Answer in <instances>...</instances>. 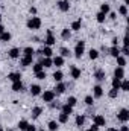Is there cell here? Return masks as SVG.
<instances>
[{"label": "cell", "instance_id": "b9f144b4", "mask_svg": "<svg viewBox=\"0 0 129 131\" xmlns=\"http://www.w3.org/2000/svg\"><path fill=\"white\" fill-rule=\"evenodd\" d=\"M117 95H119V90H117V89H111V90H109V93H108V96H109L111 99L117 98Z\"/></svg>", "mask_w": 129, "mask_h": 131}, {"label": "cell", "instance_id": "836d02e7", "mask_svg": "<svg viewBox=\"0 0 129 131\" xmlns=\"http://www.w3.org/2000/svg\"><path fill=\"white\" fill-rule=\"evenodd\" d=\"M59 52H61V57H62V58H67V57H70V55H71L70 49H67V47H61V50H59Z\"/></svg>", "mask_w": 129, "mask_h": 131}, {"label": "cell", "instance_id": "7a4b0ae2", "mask_svg": "<svg viewBox=\"0 0 129 131\" xmlns=\"http://www.w3.org/2000/svg\"><path fill=\"white\" fill-rule=\"evenodd\" d=\"M41 25H43V21H41V18H40V17H32V18H29V20H28V28H29V29H32V31L40 29V28H41Z\"/></svg>", "mask_w": 129, "mask_h": 131}, {"label": "cell", "instance_id": "be15d7a7", "mask_svg": "<svg viewBox=\"0 0 129 131\" xmlns=\"http://www.w3.org/2000/svg\"><path fill=\"white\" fill-rule=\"evenodd\" d=\"M38 131H44V130H38Z\"/></svg>", "mask_w": 129, "mask_h": 131}, {"label": "cell", "instance_id": "db71d44e", "mask_svg": "<svg viewBox=\"0 0 129 131\" xmlns=\"http://www.w3.org/2000/svg\"><path fill=\"white\" fill-rule=\"evenodd\" d=\"M29 11H31V14H36V8H31V9H29Z\"/></svg>", "mask_w": 129, "mask_h": 131}, {"label": "cell", "instance_id": "5bb4252c", "mask_svg": "<svg viewBox=\"0 0 129 131\" xmlns=\"http://www.w3.org/2000/svg\"><path fill=\"white\" fill-rule=\"evenodd\" d=\"M8 79L15 82V81H21V73L20 72H14V73H9L8 75Z\"/></svg>", "mask_w": 129, "mask_h": 131}, {"label": "cell", "instance_id": "4fadbf2b", "mask_svg": "<svg viewBox=\"0 0 129 131\" xmlns=\"http://www.w3.org/2000/svg\"><path fill=\"white\" fill-rule=\"evenodd\" d=\"M41 55H43V57H47V58H50V57L53 55V50H52V47H50V46H44V47L41 49Z\"/></svg>", "mask_w": 129, "mask_h": 131}, {"label": "cell", "instance_id": "74e56055", "mask_svg": "<svg viewBox=\"0 0 129 131\" xmlns=\"http://www.w3.org/2000/svg\"><path fill=\"white\" fill-rule=\"evenodd\" d=\"M120 79H117V78H114L112 79V82H111V85H112V89H117V90H120Z\"/></svg>", "mask_w": 129, "mask_h": 131}, {"label": "cell", "instance_id": "d6986e66", "mask_svg": "<svg viewBox=\"0 0 129 131\" xmlns=\"http://www.w3.org/2000/svg\"><path fill=\"white\" fill-rule=\"evenodd\" d=\"M8 53H9V57H11L12 60H15V58H18V57H20V49H18V47H12Z\"/></svg>", "mask_w": 129, "mask_h": 131}, {"label": "cell", "instance_id": "7bdbcfd3", "mask_svg": "<svg viewBox=\"0 0 129 131\" xmlns=\"http://www.w3.org/2000/svg\"><path fill=\"white\" fill-rule=\"evenodd\" d=\"M35 76H36V79H46V78H47V75H46V72H44V70H41V72L35 73Z\"/></svg>", "mask_w": 129, "mask_h": 131}, {"label": "cell", "instance_id": "d590c367", "mask_svg": "<svg viewBox=\"0 0 129 131\" xmlns=\"http://www.w3.org/2000/svg\"><path fill=\"white\" fill-rule=\"evenodd\" d=\"M111 11V8H109V5L108 3H103V5H100V12H103V14H108Z\"/></svg>", "mask_w": 129, "mask_h": 131}, {"label": "cell", "instance_id": "6125c7cd", "mask_svg": "<svg viewBox=\"0 0 129 131\" xmlns=\"http://www.w3.org/2000/svg\"><path fill=\"white\" fill-rule=\"evenodd\" d=\"M0 21H2V15H0Z\"/></svg>", "mask_w": 129, "mask_h": 131}, {"label": "cell", "instance_id": "f546056e", "mask_svg": "<svg viewBox=\"0 0 129 131\" xmlns=\"http://www.w3.org/2000/svg\"><path fill=\"white\" fill-rule=\"evenodd\" d=\"M88 57H90V60H97V58H99V50H96V49H90Z\"/></svg>", "mask_w": 129, "mask_h": 131}, {"label": "cell", "instance_id": "cb8c5ba5", "mask_svg": "<svg viewBox=\"0 0 129 131\" xmlns=\"http://www.w3.org/2000/svg\"><path fill=\"white\" fill-rule=\"evenodd\" d=\"M84 124H85V116L84 114H78L76 116V125L78 127H84Z\"/></svg>", "mask_w": 129, "mask_h": 131}, {"label": "cell", "instance_id": "681fc988", "mask_svg": "<svg viewBox=\"0 0 129 131\" xmlns=\"http://www.w3.org/2000/svg\"><path fill=\"white\" fill-rule=\"evenodd\" d=\"M108 14H109V18H111V20H115V18H117V14H115V12H108Z\"/></svg>", "mask_w": 129, "mask_h": 131}, {"label": "cell", "instance_id": "52a82bcc", "mask_svg": "<svg viewBox=\"0 0 129 131\" xmlns=\"http://www.w3.org/2000/svg\"><path fill=\"white\" fill-rule=\"evenodd\" d=\"M33 63V57H29V55H23L21 60H20V64L23 67H28V66H32Z\"/></svg>", "mask_w": 129, "mask_h": 131}, {"label": "cell", "instance_id": "8992f818", "mask_svg": "<svg viewBox=\"0 0 129 131\" xmlns=\"http://www.w3.org/2000/svg\"><path fill=\"white\" fill-rule=\"evenodd\" d=\"M55 96H56V95H55L53 90H46V92L43 93V101H44V102H52V101L55 99Z\"/></svg>", "mask_w": 129, "mask_h": 131}, {"label": "cell", "instance_id": "f35d334b", "mask_svg": "<svg viewBox=\"0 0 129 131\" xmlns=\"http://www.w3.org/2000/svg\"><path fill=\"white\" fill-rule=\"evenodd\" d=\"M23 53H24V55H29V57H33L35 50H33V47H24V49H23Z\"/></svg>", "mask_w": 129, "mask_h": 131}, {"label": "cell", "instance_id": "484cf974", "mask_svg": "<svg viewBox=\"0 0 129 131\" xmlns=\"http://www.w3.org/2000/svg\"><path fill=\"white\" fill-rule=\"evenodd\" d=\"M81 25H82V20L79 18V20H76V21H73V23H71L70 29H73V31H79V29H81Z\"/></svg>", "mask_w": 129, "mask_h": 131}, {"label": "cell", "instance_id": "e575fe53", "mask_svg": "<svg viewBox=\"0 0 129 131\" xmlns=\"http://www.w3.org/2000/svg\"><path fill=\"white\" fill-rule=\"evenodd\" d=\"M76 102H78V99L74 98V96H70V98L65 101V104H67V105H70V107H74V105H76Z\"/></svg>", "mask_w": 129, "mask_h": 131}, {"label": "cell", "instance_id": "d4e9b609", "mask_svg": "<svg viewBox=\"0 0 129 131\" xmlns=\"http://www.w3.org/2000/svg\"><path fill=\"white\" fill-rule=\"evenodd\" d=\"M11 40V34L8 32V31H5L3 34H0V41H3V43H8Z\"/></svg>", "mask_w": 129, "mask_h": 131}, {"label": "cell", "instance_id": "6f0895ef", "mask_svg": "<svg viewBox=\"0 0 129 131\" xmlns=\"http://www.w3.org/2000/svg\"><path fill=\"white\" fill-rule=\"evenodd\" d=\"M108 131H119L117 128H108Z\"/></svg>", "mask_w": 129, "mask_h": 131}, {"label": "cell", "instance_id": "5b68a950", "mask_svg": "<svg viewBox=\"0 0 129 131\" xmlns=\"http://www.w3.org/2000/svg\"><path fill=\"white\" fill-rule=\"evenodd\" d=\"M93 124H96L97 127H105L106 121H105V117L102 114H96V116H93Z\"/></svg>", "mask_w": 129, "mask_h": 131}, {"label": "cell", "instance_id": "9a60e30c", "mask_svg": "<svg viewBox=\"0 0 129 131\" xmlns=\"http://www.w3.org/2000/svg\"><path fill=\"white\" fill-rule=\"evenodd\" d=\"M56 5H58V8H59L62 12H67V11L70 9V5H68V2H65V0H59Z\"/></svg>", "mask_w": 129, "mask_h": 131}, {"label": "cell", "instance_id": "6da1fadb", "mask_svg": "<svg viewBox=\"0 0 129 131\" xmlns=\"http://www.w3.org/2000/svg\"><path fill=\"white\" fill-rule=\"evenodd\" d=\"M84 52H85V41L79 40V41L76 43V46H74V57L79 60V58H82Z\"/></svg>", "mask_w": 129, "mask_h": 131}, {"label": "cell", "instance_id": "4316f807", "mask_svg": "<svg viewBox=\"0 0 129 131\" xmlns=\"http://www.w3.org/2000/svg\"><path fill=\"white\" fill-rule=\"evenodd\" d=\"M61 111H62V113H65V114H68V116H70V114L73 113V107H70V105H67V104H64V105L61 107Z\"/></svg>", "mask_w": 129, "mask_h": 131}, {"label": "cell", "instance_id": "603a6c76", "mask_svg": "<svg viewBox=\"0 0 129 131\" xmlns=\"http://www.w3.org/2000/svg\"><path fill=\"white\" fill-rule=\"evenodd\" d=\"M62 78H64V73H62L61 70H56V72L53 73V79H55L56 82H61V81H62Z\"/></svg>", "mask_w": 129, "mask_h": 131}, {"label": "cell", "instance_id": "ba28073f", "mask_svg": "<svg viewBox=\"0 0 129 131\" xmlns=\"http://www.w3.org/2000/svg\"><path fill=\"white\" fill-rule=\"evenodd\" d=\"M70 73H71V78L73 79H79L81 78V69L76 67V66H71L70 67Z\"/></svg>", "mask_w": 129, "mask_h": 131}, {"label": "cell", "instance_id": "ffe728a7", "mask_svg": "<svg viewBox=\"0 0 129 131\" xmlns=\"http://www.w3.org/2000/svg\"><path fill=\"white\" fill-rule=\"evenodd\" d=\"M52 61H53V66H56V67H62V66H64V58H62L61 55L52 58Z\"/></svg>", "mask_w": 129, "mask_h": 131}, {"label": "cell", "instance_id": "9c48e42d", "mask_svg": "<svg viewBox=\"0 0 129 131\" xmlns=\"http://www.w3.org/2000/svg\"><path fill=\"white\" fill-rule=\"evenodd\" d=\"M114 78H117V79H125V69L123 67H115V70H114Z\"/></svg>", "mask_w": 129, "mask_h": 131}, {"label": "cell", "instance_id": "7c38bea8", "mask_svg": "<svg viewBox=\"0 0 129 131\" xmlns=\"http://www.w3.org/2000/svg\"><path fill=\"white\" fill-rule=\"evenodd\" d=\"M65 89H67V85H65L64 82H58L56 87H55V95H62L65 92Z\"/></svg>", "mask_w": 129, "mask_h": 131}, {"label": "cell", "instance_id": "11a10c76", "mask_svg": "<svg viewBox=\"0 0 129 131\" xmlns=\"http://www.w3.org/2000/svg\"><path fill=\"white\" fill-rule=\"evenodd\" d=\"M123 44L128 47V37H125V38H123Z\"/></svg>", "mask_w": 129, "mask_h": 131}, {"label": "cell", "instance_id": "30bf717a", "mask_svg": "<svg viewBox=\"0 0 129 131\" xmlns=\"http://www.w3.org/2000/svg\"><path fill=\"white\" fill-rule=\"evenodd\" d=\"M102 96H103V89L100 85H94L93 87V98L99 99V98H102Z\"/></svg>", "mask_w": 129, "mask_h": 131}, {"label": "cell", "instance_id": "9f6ffc18", "mask_svg": "<svg viewBox=\"0 0 129 131\" xmlns=\"http://www.w3.org/2000/svg\"><path fill=\"white\" fill-rule=\"evenodd\" d=\"M5 32V28H3V25H0V34Z\"/></svg>", "mask_w": 129, "mask_h": 131}, {"label": "cell", "instance_id": "ac0fdd59", "mask_svg": "<svg viewBox=\"0 0 129 131\" xmlns=\"http://www.w3.org/2000/svg\"><path fill=\"white\" fill-rule=\"evenodd\" d=\"M108 52H109V55H111V57L117 58V57L120 55V47H119V46H112L111 49H108Z\"/></svg>", "mask_w": 129, "mask_h": 131}, {"label": "cell", "instance_id": "ee69618b", "mask_svg": "<svg viewBox=\"0 0 129 131\" xmlns=\"http://www.w3.org/2000/svg\"><path fill=\"white\" fill-rule=\"evenodd\" d=\"M119 12H120L122 15H128V6H125V5H122V6L119 8Z\"/></svg>", "mask_w": 129, "mask_h": 131}, {"label": "cell", "instance_id": "d6a6232c", "mask_svg": "<svg viewBox=\"0 0 129 131\" xmlns=\"http://www.w3.org/2000/svg\"><path fill=\"white\" fill-rule=\"evenodd\" d=\"M117 64H119V67H125L126 66V58L122 57V55H119L117 57Z\"/></svg>", "mask_w": 129, "mask_h": 131}, {"label": "cell", "instance_id": "f6af8a7d", "mask_svg": "<svg viewBox=\"0 0 129 131\" xmlns=\"http://www.w3.org/2000/svg\"><path fill=\"white\" fill-rule=\"evenodd\" d=\"M93 102H94V98H93L91 95L85 96V104H87V105H93Z\"/></svg>", "mask_w": 129, "mask_h": 131}, {"label": "cell", "instance_id": "f5cc1de1", "mask_svg": "<svg viewBox=\"0 0 129 131\" xmlns=\"http://www.w3.org/2000/svg\"><path fill=\"white\" fill-rule=\"evenodd\" d=\"M119 131H129V128L126 127V125H123V127H122V128H120Z\"/></svg>", "mask_w": 129, "mask_h": 131}, {"label": "cell", "instance_id": "94428289", "mask_svg": "<svg viewBox=\"0 0 129 131\" xmlns=\"http://www.w3.org/2000/svg\"><path fill=\"white\" fill-rule=\"evenodd\" d=\"M0 131H3V128H2V127H0Z\"/></svg>", "mask_w": 129, "mask_h": 131}, {"label": "cell", "instance_id": "7dc6e473", "mask_svg": "<svg viewBox=\"0 0 129 131\" xmlns=\"http://www.w3.org/2000/svg\"><path fill=\"white\" fill-rule=\"evenodd\" d=\"M120 53H123V57H128V55H129V50H128V47H126V46H123V47L120 49Z\"/></svg>", "mask_w": 129, "mask_h": 131}, {"label": "cell", "instance_id": "c3c4849f", "mask_svg": "<svg viewBox=\"0 0 129 131\" xmlns=\"http://www.w3.org/2000/svg\"><path fill=\"white\" fill-rule=\"evenodd\" d=\"M24 131H36V128H35L33 125H31V124H29V125L26 127V130H24Z\"/></svg>", "mask_w": 129, "mask_h": 131}, {"label": "cell", "instance_id": "8fae6325", "mask_svg": "<svg viewBox=\"0 0 129 131\" xmlns=\"http://www.w3.org/2000/svg\"><path fill=\"white\" fill-rule=\"evenodd\" d=\"M94 78H96L97 81H105V78H106V75H105V70H102V69H97L96 72H94Z\"/></svg>", "mask_w": 129, "mask_h": 131}, {"label": "cell", "instance_id": "4dcf8cb0", "mask_svg": "<svg viewBox=\"0 0 129 131\" xmlns=\"http://www.w3.org/2000/svg\"><path fill=\"white\" fill-rule=\"evenodd\" d=\"M58 121H59V124H67V122H68V114H65V113L61 111V114H59Z\"/></svg>", "mask_w": 129, "mask_h": 131}, {"label": "cell", "instance_id": "03108f58", "mask_svg": "<svg viewBox=\"0 0 129 131\" xmlns=\"http://www.w3.org/2000/svg\"><path fill=\"white\" fill-rule=\"evenodd\" d=\"M65 2H68V0H65Z\"/></svg>", "mask_w": 129, "mask_h": 131}, {"label": "cell", "instance_id": "f907efd6", "mask_svg": "<svg viewBox=\"0 0 129 131\" xmlns=\"http://www.w3.org/2000/svg\"><path fill=\"white\" fill-rule=\"evenodd\" d=\"M119 44V40H117V37H114L112 38V46H117Z\"/></svg>", "mask_w": 129, "mask_h": 131}, {"label": "cell", "instance_id": "8d00e7d4", "mask_svg": "<svg viewBox=\"0 0 129 131\" xmlns=\"http://www.w3.org/2000/svg\"><path fill=\"white\" fill-rule=\"evenodd\" d=\"M105 18H106V14H103V12H97L96 20L99 21V23H103V21H105Z\"/></svg>", "mask_w": 129, "mask_h": 131}, {"label": "cell", "instance_id": "83f0119b", "mask_svg": "<svg viewBox=\"0 0 129 131\" xmlns=\"http://www.w3.org/2000/svg\"><path fill=\"white\" fill-rule=\"evenodd\" d=\"M120 90L129 92V81L128 79H122V82H120Z\"/></svg>", "mask_w": 129, "mask_h": 131}, {"label": "cell", "instance_id": "e7e4bbea", "mask_svg": "<svg viewBox=\"0 0 129 131\" xmlns=\"http://www.w3.org/2000/svg\"><path fill=\"white\" fill-rule=\"evenodd\" d=\"M85 131H91V130H85Z\"/></svg>", "mask_w": 129, "mask_h": 131}, {"label": "cell", "instance_id": "680465c9", "mask_svg": "<svg viewBox=\"0 0 129 131\" xmlns=\"http://www.w3.org/2000/svg\"><path fill=\"white\" fill-rule=\"evenodd\" d=\"M129 5V0H125V6H128Z\"/></svg>", "mask_w": 129, "mask_h": 131}, {"label": "cell", "instance_id": "816d5d0a", "mask_svg": "<svg viewBox=\"0 0 129 131\" xmlns=\"http://www.w3.org/2000/svg\"><path fill=\"white\" fill-rule=\"evenodd\" d=\"M90 130H91V131H97V130H99V127H97L96 124H93V125H91V128H90Z\"/></svg>", "mask_w": 129, "mask_h": 131}, {"label": "cell", "instance_id": "ab89813d", "mask_svg": "<svg viewBox=\"0 0 129 131\" xmlns=\"http://www.w3.org/2000/svg\"><path fill=\"white\" fill-rule=\"evenodd\" d=\"M28 125H29V122H28V121H24V119L18 122V128H20L21 131H24V130H26V127H28Z\"/></svg>", "mask_w": 129, "mask_h": 131}, {"label": "cell", "instance_id": "1f68e13d", "mask_svg": "<svg viewBox=\"0 0 129 131\" xmlns=\"http://www.w3.org/2000/svg\"><path fill=\"white\" fill-rule=\"evenodd\" d=\"M47 128H49L50 131H56L58 130V122H56V121H50L49 125H47Z\"/></svg>", "mask_w": 129, "mask_h": 131}, {"label": "cell", "instance_id": "e0dca14e", "mask_svg": "<svg viewBox=\"0 0 129 131\" xmlns=\"http://www.w3.org/2000/svg\"><path fill=\"white\" fill-rule=\"evenodd\" d=\"M12 90H14V92H23V90H24L23 82H21V81H15V82H12Z\"/></svg>", "mask_w": 129, "mask_h": 131}, {"label": "cell", "instance_id": "bcb514c9", "mask_svg": "<svg viewBox=\"0 0 129 131\" xmlns=\"http://www.w3.org/2000/svg\"><path fill=\"white\" fill-rule=\"evenodd\" d=\"M49 104H50V108H61V107H62L58 101H56V102H53V101H52V102H49Z\"/></svg>", "mask_w": 129, "mask_h": 131}, {"label": "cell", "instance_id": "91938a15", "mask_svg": "<svg viewBox=\"0 0 129 131\" xmlns=\"http://www.w3.org/2000/svg\"><path fill=\"white\" fill-rule=\"evenodd\" d=\"M6 131H14V130H11V128H9V130H6Z\"/></svg>", "mask_w": 129, "mask_h": 131}, {"label": "cell", "instance_id": "f1b7e54d", "mask_svg": "<svg viewBox=\"0 0 129 131\" xmlns=\"http://www.w3.org/2000/svg\"><path fill=\"white\" fill-rule=\"evenodd\" d=\"M61 37H62V40H70V37H71V32H70V29L68 28H65L61 31Z\"/></svg>", "mask_w": 129, "mask_h": 131}, {"label": "cell", "instance_id": "60d3db41", "mask_svg": "<svg viewBox=\"0 0 129 131\" xmlns=\"http://www.w3.org/2000/svg\"><path fill=\"white\" fill-rule=\"evenodd\" d=\"M32 70H33V73H38V72H41V70H44V67H43V66L40 64V63H36V64H33Z\"/></svg>", "mask_w": 129, "mask_h": 131}, {"label": "cell", "instance_id": "44dd1931", "mask_svg": "<svg viewBox=\"0 0 129 131\" xmlns=\"http://www.w3.org/2000/svg\"><path fill=\"white\" fill-rule=\"evenodd\" d=\"M31 93H32V96H38V95L41 93V87H40L38 84H33V85H31Z\"/></svg>", "mask_w": 129, "mask_h": 131}, {"label": "cell", "instance_id": "3957f363", "mask_svg": "<svg viewBox=\"0 0 129 131\" xmlns=\"http://www.w3.org/2000/svg\"><path fill=\"white\" fill-rule=\"evenodd\" d=\"M117 119H119L120 122L126 124V122L129 121V110L128 108H122V110L119 111V114H117Z\"/></svg>", "mask_w": 129, "mask_h": 131}, {"label": "cell", "instance_id": "2e32d148", "mask_svg": "<svg viewBox=\"0 0 129 131\" xmlns=\"http://www.w3.org/2000/svg\"><path fill=\"white\" fill-rule=\"evenodd\" d=\"M40 64L43 66V67H52L53 66V61H52V58H47V57H43L41 58V61H40Z\"/></svg>", "mask_w": 129, "mask_h": 131}, {"label": "cell", "instance_id": "277c9868", "mask_svg": "<svg viewBox=\"0 0 129 131\" xmlns=\"http://www.w3.org/2000/svg\"><path fill=\"white\" fill-rule=\"evenodd\" d=\"M46 46H53L55 43H56V38H55V35H53V32H52V29H47V38H46Z\"/></svg>", "mask_w": 129, "mask_h": 131}, {"label": "cell", "instance_id": "7402d4cb", "mask_svg": "<svg viewBox=\"0 0 129 131\" xmlns=\"http://www.w3.org/2000/svg\"><path fill=\"white\" fill-rule=\"evenodd\" d=\"M41 113H43V108L41 107H33L32 108V117L33 119H38Z\"/></svg>", "mask_w": 129, "mask_h": 131}]
</instances>
